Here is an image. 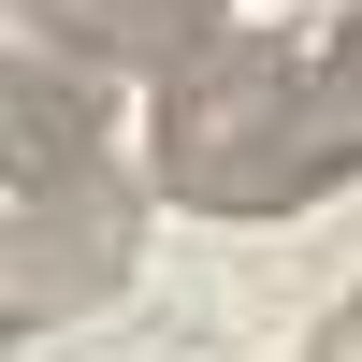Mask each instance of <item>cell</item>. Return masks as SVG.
Wrapping results in <instances>:
<instances>
[{"instance_id":"cell-1","label":"cell","mask_w":362,"mask_h":362,"mask_svg":"<svg viewBox=\"0 0 362 362\" xmlns=\"http://www.w3.org/2000/svg\"><path fill=\"white\" fill-rule=\"evenodd\" d=\"M334 174H362V15L319 44H218L160 87V189L203 218H290Z\"/></svg>"},{"instance_id":"cell-2","label":"cell","mask_w":362,"mask_h":362,"mask_svg":"<svg viewBox=\"0 0 362 362\" xmlns=\"http://www.w3.org/2000/svg\"><path fill=\"white\" fill-rule=\"evenodd\" d=\"M0 218H15V261H0V319L15 334H44V319L102 305L131 276V189L102 174V116L44 44H15V203Z\"/></svg>"},{"instance_id":"cell-3","label":"cell","mask_w":362,"mask_h":362,"mask_svg":"<svg viewBox=\"0 0 362 362\" xmlns=\"http://www.w3.org/2000/svg\"><path fill=\"white\" fill-rule=\"evenodd\" d=\"M73 44V58H116V73H160V87H189L203 58L232 44L218 29V0H29V44Z\"/></svg>"}]
</instances>
